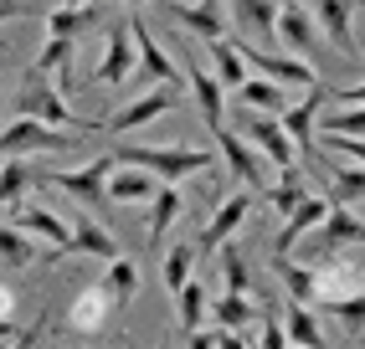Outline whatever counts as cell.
Returning a JSON list of instances; mask_svg holds the SVG:
<instances>
[{"mask_svg": "<svg viewBox=\"0 0 365 349\" xmlns=\"http://www.w3.org/2000/svg\"><path fill=\"white\" fill-rule=\"evenodd\" d=\"M16 108L26 113V118H41V123H52V129L98 134V118H78V113L67 108V98L57 93V83L46 78V72H31V67H26V83H21V98H16Z\"/></svg>", "mask_w": 365, "mask_h": 349, "instance_id": "obj_1", "label": "cell"}, {"mask_svg": "<svg viewBox=\"0 0 365 349\" xmlns=\"http://www.w3.org/2000/svg\"><path fill=\"white\" fill-rule=\"evenodd\" d=\"M113 160H118V165H139V170L160 174V180H185V174L211 170V155H206V149H150V144H118V149H113Z\"/></svg>", "mask_w": 365, "mask_h": 349, "instance_id": "obj_2", "label": "cell"}, {"mask_svg": "<svg viewBox=\"0 0 365 349\" xmlns=\"http://www.w3.org/2000/svg\"><path fill=\"white\" fill-rule=\"evenodd\" d=\"M72 144H83L78 129L62 134V129H52V123L21 113L11 129H0V160H6V155H62V149H72Z\"/></svg>", "mask_w": 365, "mask_h": 349, "instance_id": "obj_3", "label": "cell"}, {"mask_svg": "<svg viewBox=\"0 0 365 349\" xmlns=\"http://www.w3.org/2000/svg\"><path fill=\"white\" fill-rule=\"evenodd\" d=\"M237 134L247 139L262 160H273L278 170H299V149H294V139L283 134L278 113H257V108H247V113H242V123H237Z\"/></svg>", "mask_w": 365, "mask_h": 349, "instance_id": "obj_4", "label": "cell"}, {"mask_svg": "<svg viewBox=\"0 0 365 349\" xmlns=\"http://www.w3.org/2000/svg\"><path fill=\"white\" fill-rule=\"evenodd\" d=\"M175 108H180V88L155 83L144 98H134L129 108H118V113L98 118V129H108V134H134V129H144V123H155L160 113H175Z\"/></svg>", "mask_w": 365, "mask_h": 349, "instance_id": "obj_5", "label": "cell"}, {"mask_svg": "<svg viewBox=\"0 0 365 349\" xmlns=\"http://www.w3.org/2000/svg\"><path fill=\"white\" fill-rule=\"evenodd\" d=\"M113 149L108 155H98L93 165H83V170H41L36 180H46V185H57V190H67V195H78V201H108V174H113Z\"/></svg>", "mask_w": 365, "mask_h": 349, "instance_id": "obj_6", "label": "cell"}, {"mask_svg": "<svg viewBox=\"0 0 365 349\" xmlns=\"http://www.w3.org/2000/svg\"><path fill=\"white\" fill-rule=\"evenodd\" d=\"M257 195H262V190H252V195H247V190H237V195H227V201L211 211L206 231H201V241H196V257H211L222 241H232L242 226H247V216H252V201H257Z\"/></svg>", "mask_w": 365, "mask_h": 349, "instance_id": "obj_7", "label": "cell"}, {"mask_svg": "<svg viewBox=\"0 0 365 349\" xmlns=\"http://www.w3.org/2000/svg\"><path fill=\"white\" fill-rule=\"evenodd\" d=\"M67 241L62 246H52V252H46V262H62V257H78V252H88V257H118V236L108 231V226H98V221H88V216H72L67 221Z\"/></svg>", "mask_w": 365, "mask_h": 349, "instance_id": "obj_8", "label": "cell"}, {"mask_svg": "<svg viewBox=\"0 0 365 349\" xmlns=\"http://www.w3.org/2000/svg\"><path fill=\"white\" fill-rule=\"evenodd\" d=\"M129 31H134V52H139V72L144 78H155V83H170V88H180L185 72H175V62H170V52L155 41V31L144 26V16L129 11Z\"/></svg>", "mask_w": 365, "mask_h": 349, "instance_id": "obj_9", "label": "cell"}, {"mask_svg": "<svg viewBox=\"0 0 365 349\" xmlns=\"http://www.w3.org/2000/svg\"><path fill=\"white\" fill-rule=\"evenodd\" d=\"M237 52H242V62H247V67L267 72L273 83H299V88H314V83H319V72H314L304 57H273V52H262V46H252V41H237Z\"/></svg>", "mask_w": 365, "mask_h": 349, "instance_id": "obj_10", "label": "cell"}, {"mask_svg": "<svg viewBox=\"0 0 365 349\" xmlns=\"http://www.w3.org/2000/svg\"><path fill=\"white\" fill-rule=\"evenodd\" d=\"M273 36H278V41H283L294 57H309L314 46H319V31H314V16L304 11V0H278Z\"/></svg>", "mask_w": 365, "mask_h": 349, "instance_id": "obj_11", "label": "cell"}, {"mask_svg": "<svg viewBox=\"0 0 365 349\" xmlns=\"http://www.w3.org/2000/svg\"><path fill=\"white\" fill-rule=\"evenodd\" d=\"M134 67H139V52H134L129 21H124V26H108V36H103V57H98V83H103V88H118Z\"/></svg>", "mask_w": 365, "mask_h": 349, "instance_id": "obj_12", "label": "cell"}, {"mask_svg": "<svg viewBox=\"0 0 365 349\" xmlns=\"http://www.w3.org/2000/svg\"><path fill=\"white\" fill-rule=\"evenodd\" d=\"M324 98H329V93L314 83L304 103H294V108H283V113H278L283 134L294 139V149H299V160H304V155H314V129H319V108H324Z\"/></svg>", "mask_w": 365, "mask_h": 349, "instance_id": "obj_13", "label": "cell"}, {"mask_svg": "<svg viewBox=\"0 0 365 349\" xmlns=\"http://www.w3.org/2000/svg\"><path fill=\"white\" fill-rule=\"evenodd\" d=\"M309 236H314V252L329 257V252H339V246H360V241H365V221H355L345 206L334 201V206L324 211V221H319Z\"/></svg>", "mask_w": 365, "mask_h": 349, "instance_id": "obj_14", "label": "cell"}, {"mask_svg": "<svg viewBox=\"0 0 365 349\" xmlns=\"http://www.w3.org/2000/svg\"><path fill=\"white\" fill-rule=\"evenodd\" d=\"M160 11L170 21H180L185 31H196L206 41L227 36V16H222V0H201V6H185V0H160Z\"/></svg>", "mask_w": 365, "mask_h": 349, "instance_id": "obj_15", "label": "cell"}, {"mask_svg": "<svg viewBox=\"0 0 365 349\" xmlns=\"http://www.w3.org/2000/svg\"><path fill=\"white\" fill-rule=\"evenodd\" d=\"M216 149L227 155V170L237 174L242 185H247V190H262V155H257V149L242 139L237 129H227V123H222V129H216Z\"/></svg>", "mask_w": 365, "mask_h": 349, "instance_id": "obj_16", "label": "cell"}, {"mask_svg": "<svg viewBox=\"0 0 365 349\" xmlns=\"http://www.w3.org/2000/svg\"><path fill=\"white\" fill-rule=\"evenodd\" d=\"M113 308H118L113 293L103 283H93V288H83L78 298H72V313L67 318H72V329H78L83 339H93V334H103V323L113 318Z\"/></svg>", "mask_w": 365, "mask_h": 349, "instance_id": "obj_17", "label": "cell"}, {"mask_svg": "<svg viewBox=\"0 0 365 349\" xmlns=\"http://www.w3.org/2000/svg\"><path fill=\"white\" fill-rule=\"evenodd\" d=\"M324 211H329V201H324V195H304V201L283 216V231H278V241H273V257H288V246H299V241H304L314 226H319V221H324Z\"/></svg>", "mask_w": 365, "mask_h": 349, "instance_id": "obj_18", "label": "cell"}, {"mask_svg": "<svg viewBox=\"0 0 365 349\" xmlns=\"http://www.w3.org/2000/svg\"><path fill=\"white\" fill-rule=\"evenodd\" d=\"M185 78H190V93H196L201 123H206V129L216 134V129H222V123H227V88L216 83V78H211V72H206V67H201L196 57H190V72H185Z\"/></svg>", "mask_w": 365, "mask_h": 349, "instance_id": "obj_19", "label": "cell"}, {"mask_svg": "<svg viewBox=\"0 0 365 349\" xmlns=\"http://www.w3.org/2000/svg\"><path fill=\"white\" fill-rule=\"evenodd\" d=\"M155 190H160V174L139 170V165H113V174H108V201H118V206L150 201Z\"/></svg>", "mask_w": 365, "mask_h": 349, "instance_id": "obj_20", "label": "cell"}, {"mask_svg": "<svg viewBox=\"0 0 365 349\" xmlns=\"http://www.w3.org/2000/svg\"><path fill=\"white\" fill-rule=\"evenodd\" d=\"M350 16H355L350 0H314V21L329 31V41L339 46V52L360 57V41H355V31H350Z\"/></svg>", "mask_w": 365, "mask_h": 349, "instance_id": "obj_21", "label": "cell"}, {"mask_svg": "<svg viewBox=\"0 0 365 349\" xmlns=\"http://www.w3.org/2000/svg\"><path fill=\"white\" fill-rule=\"evenodd\" d=\"M150 201H155V206H150V246H155V252H165V231L175 226V216L185 211V195L175 190V180H165Z\"/></svg>", "mask_w": 365, "mask_h": 349, "instance_id": "obj_22", "label": "cell"}, {"mask_svg": "<svg viewBox=\"0 0 365 349\" xmlns=\"http://www.w3.org/2000/svg\"><path fill=\"white\" fill-rule=\"evenodd\" d=\"M98 21V6H83V0H62V6H52L46 11V36H67V41H78V31L83 26H93Z\"/></svg>", "mask_w": 365, "mask_h": 349, "instance_id": "obj_23", "label": "cell"}, {"mask_svg": "<svg viewBox=\"0 0 365 349\" xmlns=\"http://www.w3.org/2000/svg\"><path fill=\"white\" fill-rule=\"evenodd\" d=\"M206 57H211V78L222 88H242V83H247V62H242L237 41H227V36L206 41Z\"/></svg>", "mask_w": 365, "mask_h": 349, "instance_id": "obj_24", "label": "cell"}, {"mask_svg": "<svg viewBox=\"0 0 365 349\" xmlns=\"http://www.w3.org/2000/svg\"><path fill=\"white\" fill-rule=\"evenodd\" d=\"M31 185H36V170L21 160V155H6V160H0V211L21 206V195H26Z\"/></svg>", "mask_w": 365, "mask_h": 349, "instance_id": "obj_25", "label": "cell"}, {"mask_svg": "<svg viewBox=\"0 0 365 349\" xmlns=\"http://www.w3.org/2000/svg\"><path fill=\"white\" fill-rule=\"evenodd\" d=\"M273 272L283 278V288H288L294 303H319V272H314V267H299V262H288V257H273Z\"/></svg>", "mask_w": 365, "mask_h": 349, "instance_id": "obj_26", "label": "cell"}, {"mask_svg": "<svg viewBox=\"0 0 365 349\" xmlns=\"http://www.w3.org/2000/svg\"><path fill=\"white\" fill-rule=\"evenodd\" d=\"M16 226H21V231H31V236H41V241H52V246H62L67 231H72L62 216L41 211V206H16Z\"/></svg>", "mask_w": 365, "mask_h": 349, "instance_id": "obj_27", "label": "cell"}, {"mask_svg": "<svg viewBox=\"0 0 365 349\" xmlns=\"http://www.w3.org/2000/svg\"><path fill=\"white\" fill-rule=\"evenodd\" d=\"M237 93H242V108H257V113H283L288 108V93L273 78H247Z\"/></svg>", "mask_w": 365, "mask_h": 349, "instance_id": "obj_28", "label": "cell"}, {"mask_svg": "<svg viewBox=\"0 0 365 349\" xmlns=\"http://www.w3.org/2000/svg\"><path fill=\"white\" fill-rule=\"evenodd\" d=\"M283 329H288V344H304V349L324 344V329H319V318H314V303H288Z\"/></svg>", "mask_w": 365, "mask_h": 349, "instance_id": "obj_29", "label": "cell"}, {"mask_svg": "<svg viewBox=\"0 0 365 349\" xmlns=\"http://www.w3.org/2000/svg\"><path fill=\"white\" fill-rule=\"evenodd\" d=\"M160 272H165V278H160L165 293L175 298V293L185 288V278L196 272V246H185V241H180V246H170V252H160Z\"/></svg>", "mask_w": 365, "mask_h": 349, "instance_id": "obj_30", "label": "cell"}, {"mask_svg": "<svg viewBox=\"0 0 365 349\" xmlns=\"http://www.w3.org/2000/svg\"><path fill=\"white\" fill-rule=\"evenodd\" d=\"M232 16L247 26L252 36H273V21H278V0H227Z\"/></svg>", "mask_w": 365, "mask_h": 349, "instance_id": "obj_31", "label": "cell"}, {"mask_svg": "<svg viewBox=\"0 0 365 349\" xmlns=\"http://www.w3.org/2000/svg\"><path fill=\"white\" fill-rule=\"evenodd\" d=\"M103 288L113 293V303L124 308L129 298L139 293V267H134V262H129L124 252H118V257H108V272H103Z\"/></svg>", "mask_w": 365, "mask_h": 349, "instance_id": "obj_32", "label": "cell"}, {"mask_svg": "<svg viewBox=\"0 0 365 349\" xmlns=\"http://www.w3.org/2000/svg\"><path fill=\"white\" fill-rule=\"evenodd\" d=\"M175 303H180V329H201L206 323V308H211V298H206V283L201 278H185V288L175 293Z\"/></svg>", "mask_w": 365, "mask_h": 349, "instance_id": "obj_33", "label": "cell"}, {"mask_svg": "<svg viewBox=\"0 0 365 349\" xmlns=\"http://www.w3.org/2000/svg\"><path fill=\"white\" fill-rule=\"evenodd\" d=\"M0 262H6L11 272H21V267L36 262V246H31V236L21 231V226H0Z\"/></svg>", "mask_w": 365, "mask_h": 349, "instance_id": "obj_34", "label": "cell"}, {"mask_svg": "<svg viewBox=\"0 0 365 349\" xmlns=\"http://www.w3.org/2000/svg\"><path fill=\"white\" fill-rule=\"evenodd\" d=\"M216 323H227V329H242V323L252 318V298L247 293H222V298H211V308H206Z\"/></svg>", "mask_w": 365, "mask_h": 349, "instance_id": "obj_35", "label": "cell"}, {"mask_svg": "<svg viewBox=\"0 0 365 349\" xmlns=\"http://www.w3.org/2000/svg\"><path fill=\"white\" fill-rule=\"evenodd\" d=\"M262 195H267V206H273L278 216H288V211H294L309 190H304V174H299V170H283V180H278L273 190H262Z\"/></svg>", "mask_w": 365, "mask_h": 349, "instance_id": "obj_36", "label": "cell"}, {"mask_svg": "<svg viewBox=\"0 0 365 349\" xmlns=\"http://www.w3.org/2000/svg\"><path fill=\"white\" fill-rule=\"evenodd\" d=\"M72 57H78V41H67V36H52L36 52V62H31V72H46V78H52V72H62Z\"/></svg>", "mask_w": 365, "mask_h": 349, "instance_id": "obj_37", "label": "cell"}, {"mask_svg": "<svg viewBox=\"0 0 365 349\" xmlns=\"http://www.w3.org/2000/svg\"><path fill=\"white\" fill-rule=\"evenodd\" d=\"M339 323H345V329H350V339H360L365 334V288L360 293H350V298H334V303H324Z\"/></svg>", "mask_w": 365, "mask_h": 349, "instance_id": "obj_38", "label": "cell"}, {"mask_svg": "<svg viewBox=\"0 0 365 349\" xmlns=\"http://www.w3.org/2000/svg\"><path fill=\"white\" fill-rule=\"evenodd\" d=\"M185 344H196V349H242V344H247V334H237V329H227V323H216V329H190Z\"/></svg>", "mask_w": 365, "mask_h": 349, "instance_id": "obj_39", "label": "cell"}, {"mask_svg": "<svg viewBox=\"0 0 365 349\" xmlns=\"http://www.w3.org/2000/svg\"><path fill=\"white\" fill-rule=\"evenodd\" d=\"M222 252V272H227V293H247V262H242V252L232 241H222L216 246Z\"/></svg>", "mask_w": 365, "mask_h": 349, "instance_id": "obj_40", "label": "cell"}, {"mask_svg": "<svg viewBox=\"0 0 365 349\" xmlns=\"http://www.w3.org/2000/svg\"><path fill=\"white\" fill-rule=\"evenodd\" d=\"M334 201H339V206H345V201H365V165L334 174Z\"/></svg>", "mask_w": 365, "mask_h": 349, "instance_id": "obj_41", "label": "cell"}, {"mask_svg": "<svg viewBox=\"0 0 365 349\" xmlns=\"http://www.w3.org/2000/svg\"><path fill=\"white\" fill-rule=\"evenodd\" d=\"M324 144H329V155H350L355 165H365V139H355V134H324Z\"/></svg>", "mask_w": 365, "mask_h": 349, "instance_id": "obj_42", "label": "cell"}, {"mask_svg": "<svg viewBox=\"0 0 365 349\" xmlns=\"http://www.w3.org/2000/svg\"><path fill=\"white\" fill-rule=\"evenodd\" d=\"M257 344H262V349H288V329H283V318H273V313H267V318H262V334H257Z\"/></svg>", "mask_w": 365, "mask_h": 349, "instance_id": "obj_43", "label": "cell"}, {"mask_svg": "<svg viewBox=\"0 0 365 349\" xmlns=\"http://www.w3.org/2000/svg\"><path fill=\"white\" fill-rule=\"evenodd\" d=\"M21 16H36V6H26V0H0V26H6V21H21Z\"/></svg>", "mask_w": 365, "mask_h": 349, "instance_id": "obj_44", "label": "cell"}, {"mask_svg": "<svg viewBox=\"0 0 365 349\" xmlns=\"http://www.w3.org/2000/svg\"><path fill=\"white\" fill-rule=\"evenodd\" d=\"M329 98H339V103H365V83H355V88H339V93H329Z\"/></svg>", "mask_w": 365, "mask_h": 349, "instance_id": "obj_45", "label": "cell"}, {"mask_svg": "<svg viewBox=\"0 0 365 349\" xmlns=\"http://www.w3.org/2000/svg\"><path fill=\"white\" fill-rule=\"evenodd\" d=\"M11 308H16V293H11L6 283H0V318H11Z\"/></svg>", "mask_w": 365, "mask_h": 349, "instance_id": "obj_46", "label": "cell"}, {"mask_svg": "<svg viewBox=\"0 0 365 349\" xmlns=\"http://www.w3.org/2000/svg\"><path fill=\"white\" fill-rule=\"evenodd\" d=\"M0 339H6V344H16V339H21V329H16L11 318H0Z\"/></svg>", "mask_w": 365, "mask_h": 349, "instance_id": "obj_47", "label": "cell"}, {"mask_svg": "<svg viewBox=\"0 0 365 349\" xmlns=\"http://www.w3.org/2000/svg\"><path fill=\"white\" fill-rule=\"evenodd\" d=\"M124 6H129V11H139V6H144V0H124Z\"/></svg>", "mask_w": 365, "mask_h": 349, "instance_id": "obj_48", "label": "cell"}, {"mask_svg": "<svg viewBox=\"0 0 365 349\" xmlns=\"http://www.w3.org/2000/svg\"><path fill=\"white\" fill-rule=\"evenodd\" d=\"M83 6H103V0H83Z\"/></svg>", "mask_w": 365, "mask_h": 349, "instance_id": "obj_49", "label": "cell"}, {"mask_svg": "<svg viewBox=\"0 0 365 349\" xmlns=\"http://www.w3.org/2000/svg\"><path fill=\"white\" fill-rule=\"evenodd\" d=\"M360 57H365V41H360Z\"/></svg>", "mask_w": 365, "mask_h": 349, "instance_id": "obj_50", "label": "cell"}, {"mask_svg": "<svg viewBox=\"0 0 365 349\" xmlns=\"http://www.w3.org/2000/svg\"><path fill=\"white\" fill-rule=\"evenodd\" d=\"M304 6H309V0H304Z\"/></svg>", "mask_w": 365, "mask_h": 349, "instance_id": "obj_51", "label": "cell"}]
</instances>
